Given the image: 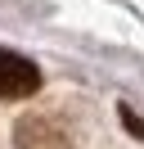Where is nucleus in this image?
Instances as JSON below:
<instances>
[{
  "instance_id": "nucleus-2",
  "label": "nucleus",
  "mask_w": 144,
  "mask_h": 149,
  "mask_svg": "<svg viewBox=\"0 0 144 149\" xmlns=\"http://www.w3.org/2000/svg\"><path fill=\"white\" fill-rule=\"evenodd\" d=\"M14 145L18 149H72V136L54 118H41V113H36V118H23V122H18Z\"/></svg>"
},
{
  "instance_id": "nucleus-1",
  "label": "nucleus",
  "mask_w": 144,
  "mask_h": 149,
  "mask_svg": "<svg viewBox=\"0 0 144 149\" xmlns=\"http://www.w3.org/2000/svg\"><path fill=\"white\" fill-rule=\"evenodd\" d=\"M36 91H41V68L14 50H0V100H27Z\"/></svg>"
}]
</instances>
